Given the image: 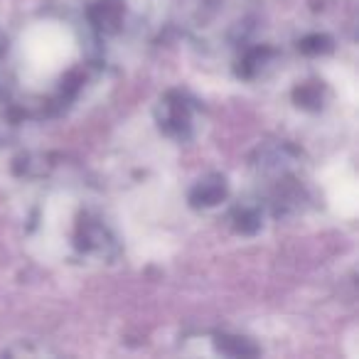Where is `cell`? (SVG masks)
Listing matches in <instances>:
<instances>
[{"instance_id":"1","label":"cell","mask_w":359,"mask_h":359,"mask_svg":"<svg viewBox=\"0 0 359 359\" xmlns=\"http://www.w3.org/2000/svg\"><path fill=\"white\" fill-rule=\"evenodd\" d=\"M47 241L62 246V254L79 264H109L121 254V241L111 222L91 202L65 200V205L45 207L35 219Z\"/></svg>"},{"instance_id":"2","label":"cell","mask_w":359,"mask_h":359,"mask_svg":"<svg viewBox=\"0 0 359 359\" xmlns=\"http://www.w3.org/2000/svg\"><path fill=\"white\" fill-rule=\"evenodd\" d=\"M158 13L160 0H86L79 25L96 55L106 60V47L148 35Z\"/></svg>"},{"instance_id":"3","label":"cell","mask_w":359,"mask_h":359,"mask_svg":"<svg viewBox=\"0 0 359 359\" xmlns=\"http://www.w3.org/2000/svg\"><path fill=\"white\" fill-rule=\"evenodd\" d=\"M202 104L185 89H168L155 104L160 133L175 143H190L202 130Z\"/></svg>"},{"instance_id":"4","label":"cell","mask_w":359,"mask_h":359,"mask_svg":"<svg viewBox=\"0 0 359 359\" xmlns=\"http://www.w3.org/2000/svg\"><path fill=\"white\" fill-rule=\"evenodd\" d=\"M278 60H280V52L276 50L273 45L244 40L241 45H236L234 72H236V76L244 81H259L276 69Z\"/></svg>"},{"instance_id":"5","label":"cell","mask_w":359,"mask_h":359,"mask_svg":"<svg viewBox=\"0 0 359 359\" xmlns=\"http://www.w3.org/2000/svg\"><path fill=\"white\" fill-rule=\"evenodd\" d=\"M187 200L195 210H215V207L224 205L229 200V182L224 175L210 172L195 180V185L187 192Z\"/></svg>"},{"instance_id":"6","label":"cell","mask_w":359,"mask_h":359,"mask_svg":"<svg viewBox=\"0 0 359 359\" xmlns=\"http://www.w3.org/2000/svg\"><path fill=\"white\" fill-rule=\"evenodd\" d=\"M266 219V207L259 197L254 200H239L234 207L229 210V224L236 234L241 236H254L261 231Z\"/></svg>"},{"instance_id":"7","label":"cell","mask_w":359,"mask_h":359,"mask_svg":"<svg viewBox=\"0 0 359 359\" xmlns=\"http://www.w3.org/2000/svg\"><path fill=\"white\" fill-rule=\"evenodd\" d=\"M293 101L298 109L310 111V114H318L327 106L330 101V89L325 81L320 79H308L303 84H298L293 89Z\"/></svg>"},{"instance_id":"8","label":"cell","mask_w":359,"mask_h":359,"mask_svg":"<svg viewBox=\"0 0 359 359\" xmlns=\"http://www.w3.org/2000/svg\"><path fill=\"white\" fill-rule=\"evenodd\" d=\"M215 352L224 354V357H254V354H259V347L249 337H239V334H215Z\"/></svg>"},{"instance_id":"9","label":"cell","mask_w":359,"mask_h":359,"mask_svg":"<svg viewBox=\"0 0 359 359\" xmlns=\"http://www.w3.org/2000/svg\"><path fill=\"white\" fill-rule=\"evenodd\" d=\"M298 50L303 52V55H308V57L325 55V52L332 50V37L325 35V32H308V35L300 37Z\"/></svg>"},{"instance_id":"10","label":"cell","mask_w":359,"mask_h":359,"mask_svg":"<svg viewBox=\"0 0 359 359\" xmlns=\"http://www.w3.org/2000/svg\"><path fill=\"white\" fill-rule=\"evenodd\" d=\"M8 65H11V42L0 32V84H3V76L8 74V69H11Z\"/></svg>"}]
</instances>
